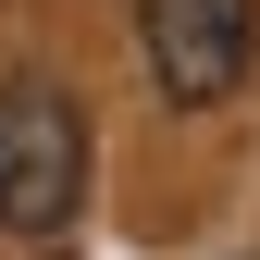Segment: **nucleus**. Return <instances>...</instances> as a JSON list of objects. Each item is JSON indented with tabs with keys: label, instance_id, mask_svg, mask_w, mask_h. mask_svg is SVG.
<instances>
[{
	"label": "nucleus",
	"instance_id": "nucleus-1",
	"mask_svg": "<svg viewBox=\"0 0 260 260\" xmlns=\"http://www.w3.org/2000/svg\"><path fill=\"white\" fill-rule=\"evenodd\" d=\"M75 211H87V112L50 75H13L0 87V236L38 248Z\"/></svg>",
	"mask_w": 260,
	"mask_h": 260
},
{
	"label": "nucleus",
	"instance_id": "nucleus-2",
	"mask_svg": "<svg viewBox=\"0 0 260 260\" xmlns=\"http://www.w3.org/2000/svg\"><path fill=\"white\" fill-rule=\"evenodd\" d=\"M137 50L174 112H223L260 62V0H137Z\"/></svg>",
	"mask_w": 260,
	"mask_h": 260
}]
</instances>
